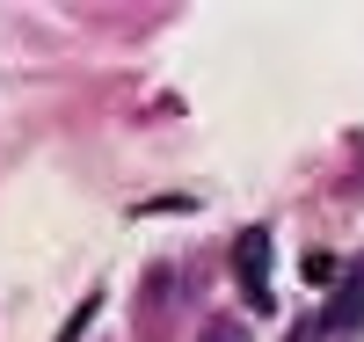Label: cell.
I'll use <instances>...</instances> for the list:
<instances>
[{"label":"cell","mask_w":364,"mask_h":342,"mask_svg":"<svg viewBox=\"0 0 364 342\" xmlns=\"http://www.w3.org/2000/svg\"><path fill=\"white\" fill-rule=\"evenodd\" d=\"M364 321V255H357V269L336 284V299H328V314H321V335L328 328H357Z\"/></svg>","instance_id":"2"},{"label":"cell","mask_w":364,"mask_h":342,"mask_svg":"<svg viewBox=\"0 0 364 342\" xmlns=\"http://www.w3.org/2000/svg\"><path fill=\"white\" fill-rule=\"evenodd\" d=\"M204 342H248V328H240V321H211Z\"/></svg>","instance_id":"5"},{"label":"cell","mask_w":364,"mask_h":342,"mask_svg":"<svg viewBox=\"0 0 364 342\" xmlns=\"http://www.w3.org/2000/svg\"><path fill=\"white\" fill-rule=\"evenodd\" d=\"M95 306H102V299H95V292H87V299L73 306V321H66V335H58V342H80V335H87V321H95Z\"/></svg>","instance_id":"4"},{"label":"cell","mask_w":364,"mask_h":342,"mask_svg":"<svg viewBox=\"0 0 364 342\" xmlns=\"http://www.w3.org/2000/svg\"><path fill=\"white\" fill-rule=\"evenodd\" d=\"M306 284H314V292L343 284V269H336V255H328V247H314V255H306Z\"/></svg>","instance_id":"3"},{"label":"cell","mask_w":364,"mask_h":342,"mask_svg":"<svg viewBox=\"0 0 364 342\" xmlns=\"http://www.w3.org/2000/svg\"><path fill=\"white\" fill-rule=\"evenodd\" d=\"M233 277H240V292H248V306L269 314V292H262V277H269V233L262 226H248L233 240Z\"/></svg>","instance_id":"1"}]
</instances>
